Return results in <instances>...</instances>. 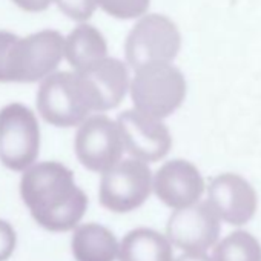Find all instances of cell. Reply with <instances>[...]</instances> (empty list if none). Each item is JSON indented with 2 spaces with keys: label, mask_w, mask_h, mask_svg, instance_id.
I'll use <instances>...</instances> for the list:
<instances>
[{
  "label": "cell",
  "mask_w": 261,
  "mask_h": 261,
  "mask_svg": "<svg viewBox=\"0 0 261 261\" xmlns=\"http://www.w3.org/2000/svg\"><path fill=\"white\" fill-rule=\"evenodd\" d=\"M95 4L112 17L137 19L148 11L151 0H95Z\"/></svg>",
  "instance_id": "obj_18"
},
{
  "label": "cell",
  "mask_w": 261,
  "mask_h": 261,
  "mask_svg": "<svg viewBox=\"0 0 261 261\" xmlns=\"http://www.w3.org/2000/svg\"><path fill=\"white\" fill-rule=\"evenodd\" d=\"M20 197L37 224L49 232L74 230L88 209L86 194L59 162H40L23 171Z\"/></svg>",
  "instance_id": "obj_1"
},
{
  "label": "cell",
  "mask_w": 261,
  "mask_h": 261,
  "mask_svg": "<svg viewBox=\"0 0 261 261\" xmlns=\"http://www.w3.org/2000/svg\"><path fill=\"white\" fill-rule=\"evenodd\" d=\"M37 109L45 121L57 127L80 126L92 112H100L94 89L75 71L48 75L37 91Z\"/></svg>",
  "instance_id": "obj_2"
},
{
  "label": "cell",
  "mask_w": 261,
  "mask_h": 261,
  "mask_svg": "<svg viewBox=\"0 0 261 261\" xmlns=\"http://www.w3.org/2000/svg\"><path fill=\"white\" fill-rule=\"evenodd\" d=\"M123 149L143 163H155L165 159L172 146V137L162 120L151 118L136 109H127L117 117Z\"/></svg>",
  "instance_id": "obj_9"
},
{
  "label": "cell",
  "mask_w": 261,
  "mask_h": 261,
  "mask_svg": "<svg viewBox=\"0 0 261 261\" xmlns=\"http://www.w3.org/2000/svg\"><path fill=\"white\" fill-rule=\"evenodd\" d=\"M74 151L79 162L92 172H106L124 152L118 126L105 114L88 117L77 129Z\"/></svg>",
  "instance_id": "obj_8"
},
{
  "label": "cell",
  "mask_w": 261,
  "mask_h": 261,
  "mask_svg": "<svg viewBox=\"0 0 261 261\" xmlns=\"http://www.w3.org/2000/svg\"><path fill=\"white\" fill-rule=\"evenodd\" d=\"M17 36L8 31H0V82H7V62Z\"/></svg>",
  "instance_id": "obj_21"
},
{
  "label": "cell",
  "mask_w": 261,
  "mask_h": 261,
  "mask_svg": "<svg viewBox=\"0 0 261 261\" xmlns=\"http://www.w3.org/2000/svg\"><path fill=\"white\" fill-rule=\"evenodd\" d=\"M40 152V126L36 114L22 103L0 109V162L22 172L34 165Z\"/></svg>",
  "instance_id": "obj_6"
},
{
  "label": "cell",
  "mask_w": 261,
  "mask_h": 261,
  "mask_svg": "<svg viewBox=\"0 0 261 261\" xmlns=\"http://www.w3.org/2000/svg\"><path fill=\"white\" fill-rule=\"evenodd\" d=\"M13 2L22 8L23 11H28V13H39V11H43L49 7L51 0H13Z\"/></svg>",
  "instance_id": "obj_22"
},
{
  "label": "cell",
  "mask_w": 261,
  "mask_h": 261,
  "mask_svg": "<svg viewBox=\"0 0 261 261\" xmlns=\"http://www.w3.org/2000/svg\"><path fill=\"white\" fill-rule=\"evenodd\" d=\"M63 57H66L75 72H80L108 57V45L97 28L82 23L65 39Z\"/></svg>",
  "instance_id": "obj_16"
},
{
  "label": "cell",
  "mask_w": 261,
  "mask_h": 261,
  "mask_svg": "<svg viewBox=\"0 0 261 261\" xmlns=\"http://www.w3.org/2000/svg\"><path fill=\"white\" fill-rule=\"evenodd\" d=\"M186 79L172 63H152L136 71L129 92L136 111L163 120L174 114L186 98Z\"/></svg>",
  "instance_id": "obj_3"
},
{
  "label": "cell",
  "mask_w": 261,
  "mask_h": 261,
  "mask_svg": "<svg viewBox=\"0 0 261 261\" xmlns=\"http://www.w3.org/2000/svg\"><path fill=\"white\" fill-rule=\"evenodd\" d=\"M59 8L74 20H88L97 7L95 0H56Z\"/></svg>",
  "instance_id": "obj_19"
},
{
  "label": "cell",
  "mask_w": 261,
  "mask_h": 261,
  "mask_svg": "<svg viewBox=\"0 0 261 261\" xmlns=\"http://www.w3.org/2000/svg\"><path fill=\"white\" fill-rule=\"evenodd\" d=\"M174 261H214L212 256L203 252H185Z\"/></svg>",
  "instance_id": "obj_23"
},
{
  "label": "cell",
  "mask_w": 261,
  "mask_h": 261,
  "mask_svg": "<svg viewBox=\"0 0 261 261\" xmlns=\"http://www.w3.org/2000/svg\"><path fill=\"white\" fill-rule=\"evenodd\" d=\"M71 250L75 261H115L118 241L108 227L98 223H85L74 229Z\"/></svg>",
  "instance_id": "obj_14"
},
{
  "label": "cell",
  "mask_w": 261,
  "mask_h": 261,
  "mask_svg": "<svg viewBox=\"0 0 261 261\" xmlns=\"http://www.w3.org/2000/svg\"><path fill=\"white\" fill-rule=\"evenodd\" d=\"M120 261H174V250L166 235L137 227L127 232L118 244Z\"/></svg>",
  "instance_id": "obj_15"
},
{
  "label": "cell",
  "mask_w": 261,
  "mask_h": 261,
  "mask_svg": "<svg viewBox=\"0 0 261 261\" xmlns=\"http://www.w3.org/2000/svg\"><path fill=\"white\" fill-rule=\"evenodd\" d=\"M63 45L62 34L53 30L17 37L7 62V82L34 83L45 80L60 65Z\"/></svg>",
  "instance_id": "obj_4"
},
{
  "label": "cell",
  "mask_w": 261,
  "mask_h": 261,
  "mask_svg": "<svg viewBox=\"0 0 261 261\" xmlns=\"http://www.w3.org/2000/svg\"><path fill=\"white\" fill-rule=\"evenodd\" d=\"M214 261H261V243L247 230H235L214 246Z\"/></svg>",
  "instance_id": "obj_17"
},
{
  "label": "cell",
  "mask_w": 261,
  "mask_h": 261,
  "mask_svg": "<svg viewBox=\"0 0 261 261\" xmlns=\"http://www.w3.org/2000/svg\"><path fill=\"white\" fill-rule=\"evenodd\" d=\"M181 46L178 27L163 14H148L129 31L124 42L127 63L136 71L152 63H171Z\"/></svg>",
  "instance_id": "obj_5"
},
{
  "label": "cell",
  "mask_w": 261,
  "mask_h": 261,
  "mask_svg": "<svg viewBox=\"0 0 261 261\" xmlns=\"http://www.w3.org/2000/svg\"><path fill=\"white\" fill-rule=\"evenodd\" d=\"M17 235L14 227L5 221L0 220V261H7L16 250Z\"/></svg>",
  "instance_id": "obj_20"
},
{
  "label": "cell",
  "mask_w": 261,
  "mask_h": 261,
  "mask_svg": "<svg viewBox=\"0 0 261 261\" xmlns=\"http://www.w3.org/2000/svg\"><path fill=\"white\" fill-rule=\"evenodd\" d=\"M152 192V172L149 166L136 159L120 160L103 172L98 201L115 214H126L139 209Z\"/></svg>",
  "instance_id": "obj_7"
},
{
  "label": "cell",
  "mask_w": 261,
  "mask_h": 261,
  "mask_svg": "<svg viewBox=\"0 0 261 261\" xmlns=\"http://www.w3.org/2000/svg\"><path fill=\"white\" fill-rule=\"evenodd\" d=\"M152 189L159 200L174 211L200 201L204 180L195 165L188 160H169L152 177Z\"/></svg>",
  "instance_id": "obj_12"
},
{
  "label": "cell",
  "mask_w": 261,
  "mask_h": 261,
  "mask_svg": "<svg viewBox=\"0 0 261 261\" xmlns=\"http://www.w3.org/2000/svg\"><path fill=\"white\" fill-rule=\"evenodd\" d=\"M207 203L220 221L244 226L256 214L258 195L253 186L241 175L224 172L214 177L207 186Z\"/></svg>",
  "instance_id": "obj_11"
},
{
  "label": "cell",
  "mask_w": 261,
  "mask_h": 261,
  "mask_svg": "<svg viewBox=\"0 0 261 261\" xmlns=\"http://www.w3.org/2000/svg\"><path fill=\"white\" fill-rule=\"evenodd\" d=\"M220 230V218L209 203L198 201L171 214L166 224V238L185 252L206 253L218 243Z\"/></svg>",
  "instance_id": "obj_10"
},
{
  "label": "cell",
  "mask_w": 261,
  "mask_h": 261,
  "mask_svg": "<svg viewBox=\"0 0 261 261\" xmlns=\"http://www.w3.org/2000/svg\"><path fill=\"white\" fill-rule=\"evenodd\" d=\"M79 74H82L94 89L100 112L117 108L129 91V71L118 59L105 57Z\"/></svg>",
  "instance_id": "obj_13"
}]
</instances>
